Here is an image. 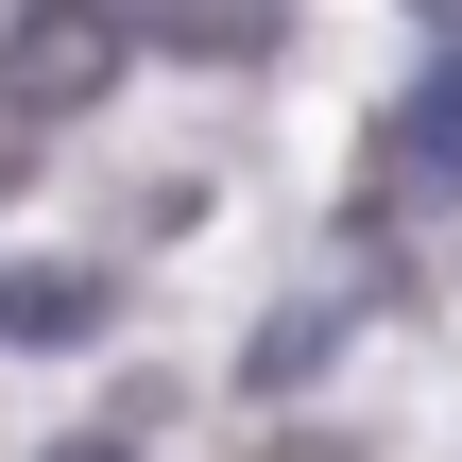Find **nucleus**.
Instances as JSON below:
<instances>
[{
    "label": "nucleus",
    "mask_w": 462,
    "mask_h": 462,
    "mask_svg": "<svg viewBox=\"0 0 462 462\" xmlns=\"http://www.w3.org/2000/svg\"><path fill=\"white\" fill-rule=\"evenodd\" d=\"M446 189H462V34H446V69L377 120V154H360V223H377V206H446Z\"/></svg>",
    "instance_id": "nucleus-1"
},
{
    "label": "nucleus",
    "mask_w": 462,
    "mask_h": 462,
    "mask_svg": "<svg viewBox=\"0 0 462 462\" xmlns=\"http://www.w3.org/2000/svg\"><path fill=\"white\" fill-rule=\"evenodd\" d=\"M120 51H137L120 17H0V103L17 120H69V103L120 86Z\"/></svg>",
    "instance_id": "nucleus-2"
},
{
    "label": "nucleus",
    "mask_w": 462,
    "mask_h": 462,
    "mask_svg": "<svg viewBox=\"0 0 462 462\" xmlns=\"http://www.w3.org/2000/svg\"><path fill=\"white\" fill-rule=\"evenodd\" d=\"M120 309V274H86V257H17L0 274V343H86Z\"/></svg>",
    "instance_id": "nucleus-3"
},
{
    "label": "nucleus",
    "mask_w": 462,
    "mask_h": 462,
    "mask_svg": "<svg viewBox=\"0 0 462 462\" xmlns=\"http://www.w3.org/2000/svg\"><path fill=\"white\" fill-rule=\"evenodd\" d=\"M137 51H189V69H257V51H274V17H154Z\"/></svg>",
    "instance_id": "nucleus-4"
},
{
    "label": "nucleus",
    "mask_w": 462,
    "mask_h": 462,
    "mask_svg": "<svg viewBox=\"0 0 462 462\" xmlns=\"http://www.w3.org/2000/svg\"><path fill=\"white\" fill-rule=\"evenodd\" d=\"M17 189H34V120L0 103V206H17Z\"/></svg>",
    "instance_id": "nucleus-5"
},
{
    "label": "nucleus",
    "mask_w": 462,
    "mask_h": 462,
    "mask_svg": "<svg viewBox=\"0 0 462 462\" xmlns=\"http://www.w3.org/2000/svg\"><path fill=\"white\" fill-rule=\"evenodd\" d=\"M257 462H360V446H343V429H291V446H257Z\"/></svg>",
    "instance_id": "nucleus-6"
},
{
    "label": "nucleus",
    "mask_w": 462,
    "mask_h": 462,
    "mask_svg": "<svg viewBox=\"0 0 462 462\" xmlns=\"http://www.w3.org/2000/svg\"><path fill=\"white\" fill-rule=\"evenodd\" d=\"M51 462H137V446H120V429H86V446H51Z\"/></svg>",
    "instance_id": "nucleus-7"
}]
</instances>
